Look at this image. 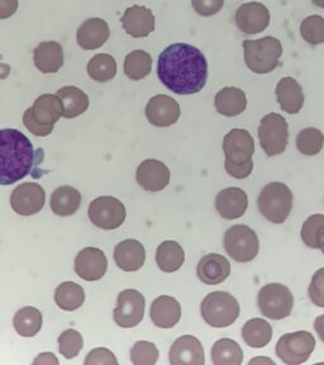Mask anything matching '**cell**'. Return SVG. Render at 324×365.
I'll return each mask as SVG.
<instances>
[{"mask_svg":"<svg viewBox=\"0 0 324 365\" xmlns=\"http://www.w3.org/2000/svg\"><path fill=\"white\" fill-rule=\"evenodd\" d=\"M314 329L317 331L319 339L322 340V342H324V314H320V316L315 319V321H314Z\"/></svg>","mask_w":324,"mask_h":365,"instance_id":"obj_49","label":"cell"},{"mask_svg":"<svg viewBox=\"0 0 324 365\" xmlns=\"http://www.w3.org/2000/svg\"><path fill=\"white\" fill-rule=\"evenodd\" d=\"M55 302L63 311H75L85 302V292L74 282H65L56 288Z\"/></svg>","mask_w":324,"mask_h":365,"instance_id":"obj_35","label":"cell"},{"mask_svg":"<svg viewBox=\"0 0 324 365\" xmlns=\"http://www.w3.org/2000/svg\"><path fill=\"white\" fill-rule=\"evenodd\" d=\"M58 351L66 359H74L79 355L81 349L84 346V339L79 331L66 330L58 336Z\"/></svg>","mask_w":324,"mask_h":365,"instance_id":"obj_41","label":"cell"},{"mask_svg":"<svg viewBox=\"0 0 324 365\" xmlns=\"http://www.w3.org/2000/svg\"><path fill=\"white\" fill-rule=\"evenodd\" d=\"M315 349V339L308 331L285 334L276 344V355L288 365L305 363Z\"/></svg>","mask_w":324,"mask_h":365,"instance_id":"obj_9","label":"cell"},{"mask_svg":"<svg viewBox=\"0 0 324 365\" xmlns=\"http://www.w3.org/2000/svg\"><path fill=\"white\" fill-rule=\"evenodd\" d=\"M197 274L204 284H221L231 274V264L223 255L208 254L200 259Z\"/></svg>","mask_w":324,"mask_h":365,"instance_id":"obj_23","label":"cell"},{"mask_svg":"<svg viewBox=\"0 0 324 365\" xmlns=\"http://www.w3.org/2000/svg\"><path fill=\"white\" fill-rule=\"evenodd\" d=\"M258 210L270 222L284 223L293 208V193L284 182H273L263 187L258 195Z\"/></svg>","mask_w":324,"mask_h":365,"instance_id":"obj_5","label":"cell"},{"mask_svg":"<svg viewBox=\"0 0 324 365\" xmlns=\"http://www.w3.org/2000/svg\"><path fill=\"white\" fill-rule=\"evenodd\" d=\"M257 304L261 314L268 319H286L294 307V297L284 284L271 283L262 287L257 297Z\"/></svg>","mask_w":324,"mask_h":365,"instance_id":"obj_7","label":"cell"},{"mask_svg":"<svg viewBox=\"0 0 324 365\" xmlns=\"http://www.w3.org/2000/svg\"><path fill=\"white\" fill-rule=\"evenodd\" d=\"M223 151L226 161L234 164H245L255 154V141L251 133L242 128H234L223 140Z\"/></svg>","mask_w":324,"mask_h":365,"instance_id":"obj_14","label":"cell"},{"mask_svg":"<svg viewBox=\"0 0 324 365\" xmlns=\"http://www.w3.org/2000/svg\"><path fill=\"white\" fill-rule=\"evenodd\" d=\"M63 104V118H76L89 108V97L76 86H63L56 93Z\"/></svg>","mask_w":324,"mask_h":365,"instance_id":"obj_29","label":"cell"},{"mask_svg":"<svg viewBox=\"0 0 324 365\" xmlns=\"http://www.w3.org/2000/svg\"><path fill=\"white\" fill-rule=\"evenodd\" d=\"M169 358L171 365H204V349L197 337L185 335L172 344Z\"/></svg>","mask_w":324,"mask_h":365,"instance_id":"obj_19","label":"cell"},{"mask_svg":"<svg viewBox=\"0 0 324 365\" xmlns=\"http://www.w3.org/2000/svg\"><path fill=\"white\" fill-rule=\"evenodd\" d=\"M258 138L268 156H278L286 150L289 141L288 122L281 114L265 115L258 127Z\"/></svg>","mask_w":324,"mask_h":365,"instance_id":"obj_10","label":"cell"},{"mask_svg":"<svg viewBox=\"0 0 324 365\" xmlns=\"http://www.w3.org/2000/svg\"><path fill=\"white\" fill-rule=\"evenodd\" d=\"M254 364H270L275 365V361L271 359H268V358H256V359H251L250 365Z\"/></svg>","mask_w":324,"mask_h":365,"instance_id":"obj_50","label":"cell"},{"mask_svg":"<svg viewBox=\"0 0 324 365\" xmlns=\"http://www.w3.org/2000/svg\"><path fill=\"white\" fill-rule=\"evenodd\" d=\"M42 314L37 308L23 307L14 314L13 325L18 335L23 337H33L42 329Z\"/></svg>","mask_w":324,"mask_h":365,"instance_id":"obj_34","label":"cell"},{"mask_svg":"<svg viewBox=\"0 0 324 365\" xmlns=\"http://www.w3.org/2000/svg\"><path fill=\"white\" fill-rule=\"evenodd\" d=\"M81 194L73 187H60L51 195V210L55 215L61 217L73 216L79 211Z\"/></svg>","mask_w":324,"mask_h":365,"instance_id":"obj_30","label":"cell"},{"mask_svg":"<svg viewBox=\"0 0 324 365\" xmlns=\"http://www.w3.org/2000/svg\"><path fill=\"white\" fill-rule=\"evenodd\" d=\"M180 106L174 98L159 94L148 101L146 117L148 122L156 127H170L180 118Z\"/></svg>","mask_w":324,"mask_h":365,"instance_id":"obj_17","label":"cell"},{"mask_svg":"<svg viewBox=\"0 0 324 365\" xmlns=\"http://www.w3.org/2000/svg\"><path fill=\"white\" fill-rule=\"evenodd\" d=\"M236 23L244 34H261L270 24V11L258 1L245 3L236 11Z\"/></svg>","mask_w":324,"mask_h":365,"instance_id":"obj_16","label":"cell"},{"mask_svg":"<svg viewBox=\"0 0 324 365\" xmlns=\"http://www.w3.org/2000/svg\"><path fill=\"white\" fill-rule=\"evenodd\" d=\"M301 34L309 45L324 43V18L320 16H309L301 24Z\"/></svg>","mask_w":324,"mask_h":365,"instance_id":"obj_40","label":"cell"},{"mask_svg":"<svg viewBox=\"0 0 324 365\" xmlns=\"http://www.w3.org/2000/svg\"><path fill=\"white\" fill-rule=\"evenodd\" d=\"M249 207V197L241 188H226L216 198V212L226 220H237L244 216Z\"/></svg>","mask_w":324,"mask_h":365,"instance_id":"obj_21","label":"cell"},{"mask_svg":"<svg viewBox=\"0 0 324 365\" xmlns=\"http://www.w3.org/2000/svg\"><path fill=\"white\" fill-rule=\"evenodd\" d=\"M110 36L108 23L102 18L86 19L78 29V43L84 50H97Z\"/></svg>","mask_w":324,"mask_h":365,"instance_id":"obj_24","label":"cell"},{"mask_svg":"<svg viewBox=\"0 0 324 365\" xmlns=\"http://www.w3.org/2000/svg\"><path fill=\"white\" fill-rule=\"evenodd\" d=\"M63 104L53 94H43L34 101L33 106L23 114V123L34 136L51 135L57 120L63 117Z\"/></svg>","mask_w":324,"mask_h":365,"instance_id":"obj_3","label":"cell"},{"mask_svg":"<svg viewBox=\"0 0 324 365\" xmlns=\"http://www.w3.org/2000/svg\"><path fill=\"white\" fill-rule=\"evenodd\" d=\"M224 249L234 262H250L257 257L260 242L252 228L236 225L224 235Z\"/></svg>","mask_w":324,"mask_h":365,"instance_id":"obj_8","label":"cell"},{"mask_svg":"<svg viewBox=\"0 0 324 365\" xmlns=\"http://www.w3.org/2000/svg\"><path fill=\"white\" fill-rule=\"evenodd\" d=\"M170 177L169 168L155 159L145 160L136 173L137 182L147 192H160L165 189L170 182Z\"/></svg>","mask_w":324,"mask_h":365,"instance_id":"obj_18","label":"cell"},{"mask_svg":"<svg viewBox=\"0 0 324 365\" xmlns=\"http://www.w3.org/2000/svg\"><path fill=\"white\" fill-rule=\"evenodd\" d=\"M320 250H322V252H323V254H324V246H323V247H322V249H320Z\"/></svg>","mask_w":324,"mask_h":365,"instance_id":"obj_52","label":"cell"},{"mask_svg":"<svg viewBox=\"0 0 324 365\" xmlns=\"http://www.w3.org/2000/svg\"><path fill=\"white\" fill-rule=\"evenodd\" d=\"M118 360L110 350L105 348H98L88 354L85 365H117Z\"/></svg>","mask_w":324,"mask_h":365,"instance_id":"obj_44","label":"cell"},{"mask_svg":"<svg viewBox=\"0 0 324 365\" xmlns=\"http://www.w3.org/2000/svg\"><path fill=\"white\" fill-rule=\"evenodd\" d=\"M211 361L214 365H241L244 361V350L239 342L221 339L211 348Z\"/></svg>","mask_w":324,"mask_h":365,"instance_id":"obj_33","label":"cell"},{"mask_svg":"<svg viewBox=\"0 0 324 365\" xmlns=\"http://www.w3.org/2000/svg\"><path fill=\"white\" fill-rule=\"evenodd\" d=\"M157 75L175 94H197L207 84L208 63L199 48L189 43H174L160 53Z\"/></svg>","mask_w":324,"mask_h":365,"instance_id":"obj_1","label":"cell"},{"mask_svg":"<svg viewBox=\"0 0 324 365\" xmlns=\"http://www.w3.org/2000/svg\"><path fill=\"white\" fill-rule=\"evenodd\" d=\"M314 3V6H319V8H322L324 9V0H312Z\"/></svg>","mask_w":324,"mask_h":365,"instance_id":"obj_51","label":"cell"},{"mask_svg":"<svg viewBox=\"0 0 324 365\" xmlns=\"http://www.w3.org/2000/svg\"><path fill=\"white\" fill-rule=\"evenodd\" d=\"M159 355V349L154 342L137 341L131 350V360L135 365L156 364Z\"/></svg>","mask_w":324,"mask_h":365,"instance_id":"obj_42","label":"cell"},{"mask_svg":"<svg viewBox=\"0 0 324 365\" xmlns=\"http://www.w3.org/2000/svg\"><path fill=\"white\" fill-rule=\"evenodd\" d=\"M214 106L218 113L226 117H236L245 112L247 97L242 89L227 86L216 93Z\"/></svg>","mask_w":324,"mask_h":365,"instance_id":"obj_28","label":"cell"},{"mask_svg":"<svg viewBox=\"0 0 324 365\" xmlns=\"http://www.w3.org/2000/svg\"><path fill=\"white\" fill-rule=\"evenodd\" d=\"M108 260L105 254L97 247H85L75 259V273L86 282H97L107 273Z\"/></svg>","mask_w":324,"mask_h":365,"instance_id":"obj_15","label":"cell"},{"mask_svg":"<svg viewBox=\"0 0 324 365\" xmlns=\"http://www.w3.org/2000/svg\"><path fill=\"white\" fill-rule=\"evenodd\" d=\"M18 9V0H0V19L11 18Z\"/></svg>","mask_w":324,"mask_h":365,"instance_id":"obj_47","label":"cell"},{"mask_svg":"<svg viewBox=\"0 0 324 365\" xmlns=\"http://www.w3.org/2000/svg\"><path fill=\"white\" fill-rule=\"evenodd\" d=\"M308 293L310 301L315 306L324 308V268L319 269L314 273Z\"/></svg>","mask_w":324,"mask_h":365,"instance_id":"obj_43","label":"cell"},{"mask_svg":"<svg viewBox=\"0 0 324 365\" xmlns=\"http://www.w3.org/2000/svg\"><path fill=\"white\" fill-rule=\"evenodd\" d=\"M33 364L57 365L58 364V359L52 353H42L34 359Z\"/></svg>","mask_w":324,"mask_h":365,"instance_id":"obj_48","label":"cell"},{"mask_svg":"<svg viewBox=\"0 0 324 365\" xmlns=\"http://www.w3.org/2000/svg\"><path fill=\"white\" fill-rule=\"evenodd\" d=\"M151 319L160 329H172L182 319V306L175 298L161 296L151 304Z\"/></svg>","mask_w":324,"mask_h":365,"instance_id":"obj_25","label":"cell"},{"mask_svg":"<svg viewBox=\"0 0 324 365\" xmlns=\"http://www.w3.org/2000/svg\"><path fill=\"white\" fill-rule=\"evenodd\" d=\"M42 153L41 148L34 151L23 132L14 128L0 130V185H11L29 175Z\"/></svg>","mask_w":324,"mask_h":365,"instance_id":"obj_2","label":"cell"},{"mask_svg":"<svg viewBox=\"0 0 324 365\" xmlns=\"http://www.w3.org/2000/svg\"><path fill=\"white\" fill-rule=\"evenodd\" d=\"M185 262V252L177 241H164L156 251V262L160 270L174 273L182 268Z\"/></svg>","mask_w":324,"mask_h":365,"instance_id":"obj_31","label":"cell"},{"mask_svg":"<svg viewBox=\"0 0 324 365\" xmlns=\"http://www.w3.org/2000/svg\"><path fill=\"white\" fill-rule=\"evenodd\" d=\"M152 70V57L148 52L136 50L128 53L125 60V74L131 80H142Z\"/></svg>","mask_w":324,"mask_h":365,"instance_id":"obj_36","label":"cell"},{"mask_svg":"<svg viewBox=\"0 0 324 365\" xmlns=\"http://www.w3.org/2000/svg\"><path fill=\"white\" fill-rule=\"evenodd\" d=\"M192 6L202 17H211L222 11L224 0H192Z\"/></svg>","mask_w":324,"mask_h":365,"instance_id":"obj_45","label":"cell"},{"mask_svg":"<svg viewBox=\"0 0 324 365\" xmlns=\"http://www.w3.org/2000/svg\"><path fill=\"white\" fill-rule=\"evenodd\" d=\"M122 24L125 32L132 37H147L155 31L154 13L146 6H130L122 17Z\"/></svg>","mask_w":324,"mask_h":365,"instance_id":"obj_20","label":"cell"},{"mask_svg":"<svg viewBox=\"0 0 324 365\" xmlns=\"http://www.w3.org/2000/svg\"><path fill=\"white\" fill-rule=\"evenodd\" d=\"M146 299L136 289H125L120 292L117 299V307L114 308V322L123 329L136 327L145 317Z\"/></svg>","mask_w":324,"mask_h":365,"instance_id":"obj_12","label":"cell"},{"mask_svg":"<svg viewBox=\"0 0 324 365\" xmlns=\"http://www.w3.org/2000/svg\"><path fill=\"white\" fill-rule=\"evenodd\" d=\"M88 74L98 83H107L117 74V61L108 53H98L88 63Z\"/></svg>","mask_w":324,"mask_h":365,"instance_id":"obj_37","label":"cell"},{"mask_svg":"<svg viewBox=\"0 0 324 365\" xmlns=\"http://www.w3.org/2000/svg\"><path fill=\"white\" fill-rule=\"evenodd\" d=\"M276 98L280 108L289 114L299 113L304 106V91L294 78H283L276 86Z\"/></svg>","mask_w":324,"mask_h":365,"instance_id":"obj_27","label":"cell"},{"mask_svg":"<svg viewBox=\"0 0 324 365\" xmlns=\"http://www.w3.org/2000/svg\"><path fill=\"white\" fill-rule=\"evenodd\" d=\"M33 61L42 74L57 73L63 65V46L55 41L41 42L34 48Z\"/></svg>","mask_w":324,"mask_h":365,"instance_id":"obj_26","label":"cell"},{"mask_svg":"<svg viewBox=\"0 0 324 365\" xmlns=\"http://www.w3.org/2000/svg\"><path fill=\"white\" fill-rule=\"evenodd\" d=\"M200 314L211 327L222 329L234 325L239 316L237 299L227 292H213L200 304Z\"/></svg>","mask_w":324,"mask_h":365,"instance_id":"obj_6","label":"cell"},{"mask_svg":"<svg viewBox=\"0 0 324 365\" xmlns=\"http://www.w3.org/2000/svg\"><path fill=\"white\" fill-rule=\"evenodd\" d=\"M114 262L123 272H137L146 262L145 246L137 240H125L114 249Z\"/></svg>","mask_w":324,"mask_h":365,"instance_id":"obj_22","label":"cell"},{"mask_svg":"<svg viewBox=\"0 0 324 365\" xmlns=\"http://www.w3.org/2000/svg\"><path fill=\"white\" fill-rule=\"evenodd\" d=\"M303 242L310 249H322L324 246V215L309 217L302 227Z\"/></svg>","mask_w":324,"mask_h":365,"instance_id":"obj_38","label":"cell"},{"mask_svg":"<svg viewBox=\"0 0 324 365\" xmlns=\"http://www.w3.org/2000/svg\"><path fill=\"white\" fill-rule=\"evenodd\" d=\"M45 202V189L37 182H23L11 192V208L21 216L38 213L43 208Z\"/></svg>","mask_w":324,"mask_h":365,"instance_id":"obj_13","label":"cell"},{"mask_svg":"<svg viewBox=\"0 0 324 365\" xmlns=\"http://www.w3.org/2000/svg\"><path fill=\"white\" fill-rule=\"evenodd\" d=\"M245 63L255 74H268L278 68L283 55V45L278 38L266 36L244 42Z\"/></svg>","mask_w":324,"mask_h":365,"instance_id":"obj_4","label":"cell"},{"mask_svg":"<svg viewBox=\"0 0 324 365\" xmlns=\"http://www.w3.org/2000/svg\"><path fill=\"white\" fill-rule=\"evenodd\" d=\"M89 220L102 230H117L125 221L127 211L120 200L114 197H99L89 205Z\"/></svg>","mask_w":324,"mask_h":365,"instance_id":"obj_11","label":"cell"},{"mask_svg":"<svg viewBox=\"0 0 324 365\" xmlns=\"http://www.w3.org/2000/svg\"><path fill=\"white\" fill-rule=\"evenodd\" d=\"M323 146V132L319 131L318 128L308 127L299 132L296 137V148L303 155L314 156L322 151Z\"/></svg>","mask_w":324,"mask_h":365,"instance_id":"obj_39","label":"cell"},{"mask_svg":"<svg viewBox=\"0 0 324 365\" xmlns=\"http://www.w3.org/2000/svg\"><path fill=\"white\" fill-rule=\"evenodd\" d=\"M242 339L250 348H265L273 339V327L265 319H250L242 327Z\"/></svg>","mask_w":324,"mask_h":365,"instance_id":"obj_32","label":"cell"},{"mask_svg":"<svg viewBox=\"0 0 324 365\" xmlns=\"http://www.w3.org/2000/svg\"><path fill=\"white\" fill-rule=\"evenodd\" d=\"M224 168L228 173V175L234 178V179H246L251 175L252 169H254V161L251 160L245 164H234L229 161H224Z\"/></svg>","mask_w":324,"mask_h":365,"instance_id":"obj_46","label":"cell"}]
</instances>
